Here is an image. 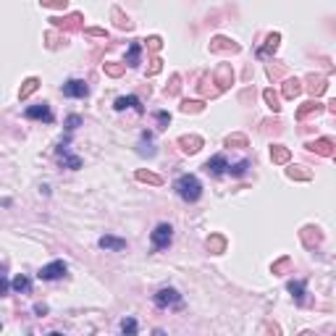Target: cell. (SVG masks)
Listing matches in <instances>:
<instances>
[{"label": "cell", "mask_w": 336, "mask_h": 336, "mask_svg": "<svg viewBox=\"0 0 336 336\" xmlns=\"http://www.w3.org/2000/svg\"><path fill=\"white\" fill-rule=\"evenodd\" d=\"M173 189H176L179 200H184V202H197L202 197V184H200L197 176H192V173L179 176L176 184H173Z\"/></svg>", "instance_id": "cell-1"}, {"label": "cell", "mask_w": 336, "mask_h": 336, "mask_svg": "<svg viewBox=\"0 0 336 336\" xmlns=\"http://www.w3.org/2000/svg\"><path fill=\"white\" fill-rule=\"evenodd\" d=\"M155 305L160 310H168V307H181V292L173 289V286H163V289L155 292Z\"/></svg>", "instance_id": "cell-2"}, {"label": "cell", "mask_w": 336, "mask_h": 336, "mask_svg": "<svg viewBox=\"0 0 336 336\" xmlns=\"http://www.w3.org/2000/svg\"><path fill=\"white\" fill-rule=\"evenodd\" d=\"M150 242L155 250H168V244L173 242V226L171 223H158L150 234Z\"/></svg>", "instance_id": "cell-3"}, {"label": "cell", "mask_w": 336, "mask_h": 336, "mask_svg": "<svg viewBox=\"0 0 336 336\" xmlns=\"http://www.w3.org/2000/svg\"><path fill=\"white\" fill-rule=\"evenodd\" d=\"M66 271H68V265L63 263V260H53V263H47L45 268H40V281H58V278L66 276Z\"/></svg>", "instance_id": "cell-4"}, {"label": "cell", "mask_w": 336, "mask_h": 336, "mask_svg": "<svg viewBox=\"0 0 336 336\" xmlns=\"http://www.w3.org/2000/svg\"><path fill=\"white\" fill-rule=\"evenodd\" d=\"M61 92L66 95V97H87L89 95V87H87V82H84V79H68V82H63Z\"/></svg>", "instance_id": "cell-5"}, {"label": "cell", "mask_w": 336, "mask_h": 336, "mask_svg": "<svg viewBox=\"0 0 336 336\" xmlns=\"http://www.w3.org/2000/svg\"><path fill=\"white\" fill-rule=\"evenodd\" d=\"M205 171H208L213 179L226 176V173H229V160H226V155H213V158L205 163Z\"/></svg>", "instance_id": "cell-6"}, {"label": "cell", "mask_w": 336, "mask_h": 336, "mask_svg": "<svg viewBox=\"0 0 336 336\" xmlns=\"http://www.w3.org/2000/svg\"><path fill=\"white\" fill-rule=\"evenodd\" d=\"M26 118H37V121H45V124H50L53 121V110H50V105L47 103H42V105H32V108H26Z\"/></svg>", "instance_id": "cell-7"}, {"label": "cell", "mask_w": 336, "mask_h": 336, "mask_svg": "<svg viewBox=\"0 0 336 336\" xmlns=\"http://www.w3.org/2000/svg\"><path fill=\"white\" fill-rule=\"evenodd\" d=\"M58 160L63 163V168H71V171L82 168V158H79V155H71L66 145H61V147H58Z\"/></svg>", "instance_id": "cell-8"}, {"label": "cell", "mask_w": 336, "mask_h": 336, "mask_svg": "<svg viewBox=\"0 0 336 336\" xmlns=\"http://www.w3.org/2000/svg\"><path fill=\"white\" fill-rule=\"evenodd\" d=\"M113 108H116V110H126V108H131V110H137V113H145V105L139 103V97H134V95H129V97H118V100L113 103Z\"/></svg>", "instance_id": "cell-9"}, {"label": "cell", "mask_w": 336, "mask_h": 336, "mask_svg": "<svg viewBox=\"0 0 336 336\" xmlns=\"http://www.w3.org/2000/svg\"><path fill=\"white\" fill-rule=\"evenodd\" d=\"M97 247L100 250H113V252H121L126 250V239H118V236H110V234H105L97 239Z\"/></svg>", "instance_id": "cell-10"}, {"label": "cell", "mask_w": 336, "mask_h": 336, "mask_svg": "<svg viewBox=\"0 0 336 336\" xmlns=\"http://www.w3.org/2000/svg\"><path fill=\"white\" fill-rule=\"evenodd\" d=\"M139 155H155V145H152V134L150 131H142V137H139Z\"/></svg>", "instance_id": "cell-11"}, {"label": "cell", "mask_w": 336, "mask_h": 336, "mask_svg": "<svg viewBox=\"0 0 336 336\" xmlns=\"http://www.w3.org/2000/svg\"><path fill=\"white\" fill-rule=\"evenodd\" d=\"M11 289L16 292V294H29V292H32V281L24 276V273H21V276H16V278L11 281Z\"/></svg>", "instance_id": "cell-12"}, {"label": "cell", "mask_w": 336, "mask_h": 336, "mask_svg": "<svg viewBox=\"0 0 336 336\" xmlns=\"http://www.w3.org/2000/svg\"><path fill=\"white\" fill-rule=\"evenodd\" d=\"M286 289L292 292V297L297 299V302H302V299H305V281H289V284H286Z\"/></svg>", "instance_id": "cell-13"}, {"label": "cell", "mask_w": 336, "mask_h": 336, "mask_svg": "<svg viewBox=\"0 0 336 336\" xmlns=\"http://www.w3.org/2000/svg\"><path fill=\"white\" fill-rule=\"evenodd\" d=\"M126 63H129V66H139V42H131V45H129Z\"/></svg>", "instance_id": "cell-14"}, {"label": "cell", "mask_w": 336, "mask_h": 336, "mask_svg": "<svg viewBox=\"0 0 336 336\" xmlns=\"http://www.w3.org/2000/svg\"><path fill=\"white\" fill-rule=\"evenodd\" d=\"M179 142L184 145V152H197L200 150V137H181Z\"/></svg>", "instance_id": "cell-15"}, {"label": "cell", "mask_w": 336, "mask_h": 336, "mask_svg": "<svg viewBox=\"0 0 336 336\" xmlns=\"http://www.w3.org/2000/svg\"><path fill=\"white\" fill-rule=\"evenodd\" d=\"M247 168H250V163L247 160H239V163H234V166H229V173L234 179H239V176H244V173H247Z\"/></svg>", "instance_id": "cell-16"}, {"label": "cell", "mask_w": 336, "mask_h": 336, "mask_svg": "<svg viewBox=\"0 0 336 336\" xmlns=\"http://www.w3.org/2000/svg\"><path fill=\"white\" fill-rule=\"evenodd\" d=\"M276 47H278V34H271V37H268V45H265L263 50H257V55L263 58V55H265V53H271V50L276 53Z\"/></svg>", "instance_id": "cell-17"}, {"label": "cell", "mask_w": 336, "mask_h": 336, "mask_svg": "<svg viewBox=\"0 0 336 336\" xmlns=\"http://www.w3.org/2000/svg\"><path fill=\"white\" fill-rule=\"evenodd\" d=\"M121 334H137V320L134 318H124L121 320Z\"/></svg>", "instance_id": "cell-18"}, {"label": "cell", "mask_w": 336, "mask_h": 336, "mask_svg": "<svg viewBox=\"0 0 336 336\" xmlns=\"http://www.w3.org/2000/svg\"><path fill=\"white\" fill-rule=\"evenodd\" d=\"M284 95H286V97H294V95H299V82H297V79L286 82V89H284Z\"/></svg>", "instance_id": "cell-19"}, {"label": "cell", "mask_w": 336, "mask_h": 336, "mask_svg": "<svg viewBox=\"0 0 336 336\" xmlns=\"http://www.w3.org/2000/svg\"><path fill=\"white\" fill-rule=\"evenodd\" d=\"M8 289H11V284H8V278H5V268L0 265V297L8 294Z\"/></svg>", "instance_id": "cell-20"}, {"label": "cell", "mask_w": 336, "mask_h": 336, "mask_svg": "<svg viewBox=\"0 0 336 336\" xmlns=\"http://www.w3.org/2000/svg\"><path fill=\"white\" fill-rule=\"evenodd\" d=\"M310 150H320L323 152V155H331V142H328V139H323V142H318V145H310Z\"/></svg>", "instance_id": "cell-21"}, {"label": "cell", "mask_w": 336, "mask_h": 336, "mask_svg": "<svg viewBox=\"0 0 336 336\" xmlns=\"http://www.w3.org/2000/svg\"><path fill=\"white\" fill-rule=\"evenodd\" d=\"M271 155H273V160H278V163H284V160L289 158V152H286L284 147H273V150H271Z\"/></svg>", "instance_id": "cell-22"}, {"label": "cell", "mask_w": 336, "mask_h": 336, "mask_svg": "<svg viewBox=\"0 0 336 336\" xmlns=\"http://www.w3.org/2000/svg\"><path fill=\"white\" fill-rule=\"evenodd\" d=\"M37 84H40L37 79H29V82H26V87L21 89V97H29V95L34 92V89H37Z\"/></svg>", "instance_id": "cell-23"}, {"label": "cell", "mask_w": 336, "mask_h": 336, "mask_svg": "<svg viewBox=\"0 0 336 336\" xmlns=\"http://www.w3.org/2000/svg\"><path fill=\"white\" fill-rule=\"evenodd\" d=\"M265 100H268V105H271V108H273V110H278V108H281V105H278V97H276V95H273V92H271V89H268V92H265Z\"/></svg>", "instance_id": "cell-24"}, {"label": "cell", "mask_w": 336, "mask_h": 336, "mask_svg": "<svg viewBox=\"0 0 336 336\" xmlns=\"http://www.w3.org/2000/svg\"><path fill=\"white\" fill-rule=\"evenodd\" d=\"M79 124H82V118H79V116H68V121H66V129H68V131H74Z\"/></svg>", "instance_id": "cell-25"}, {"label": "cell", "mask_w": 336, "mask_h": 336, "mask_svg": "<svg viewBox=\"0 0 336 336\" xmlns=\"http://www.w3.org/2000/svg\"><path fill=\"white\" fill-rule=\"evenodd\" d=\"M137 176L142 179V181H150V184H160V179H158V176H152V173H145V171H139Z\"/></svg>", "instance_id": "cell-26"}, {"label": "cell", "mask_w": 336, "mask_h": 336, "mask_svg": "<svg viewBox=\"0 0 336 336\" xmlns=\"http://www.w3.org/2000/svg\"><path fill=\"white\" fill-rule=\"evenodd\" d=\"M168 121H171V116H168L166 110H160V113H158V124L163 126V129H166V126H168Z\"/></svg>", "instance_id": "cell-27"}, {"label": "cell", "mask_w": 336, "mask_h": 336, "mask_svg": "<svg viewBox=\"0 0 336 336\" xmlns=\"http://www.w3.org/2000/svg\"><path fill=\"white\" fill-rule=\"evenodd\" d=\"M34 313H37V315H45L47 307H45V305H37V307H34Z\"/></svg>", "instance_id": "cell-28"}]
</instances>
